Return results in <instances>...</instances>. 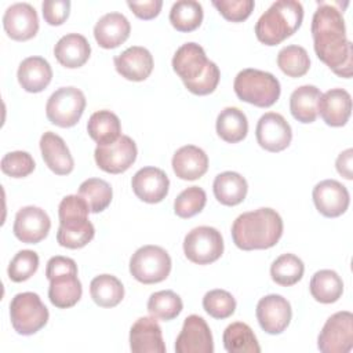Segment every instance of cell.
<instances>
[{
  "label": "cell",
  "mask_w": 353,
  "mask_h": 353,
  "mask_svg": "<svg viewBox=\"0 0 353 353\" xmlns=\"http://www.w3.org/2000/svg\"><path fill=\"white\" fill-rule=\"evenodd\" d=\"M312 37L314 52L335 74L350 79L353 50L346 37L345 19L334 4L321 3L313 14Z\"/></svg>",
  "instance_id": "cell-1"
},
{
  "label": "cell",
  "mask_w": 353,
  "mask_h": 353,
  "mask_svg": "<svg viewBox=\"0 0 353 353\" xmlns=\"http://www.w3.org/2000/svg\"><path fill=\"white\" fill-rule=\"evenodd\" d=\"M283 234L280 214L268 207L243 212L232 225V239L244 251L268 250L277 244Z\"/></svg>",
  "instance_id": "cell-2"
},
{
  "label": "cell",
  "mask_w": 353,
  "mask_h": 353,
  "mask_svg": "<svg viewBox=\"0 0 353 353\" xmlns=\"http://www.w3.org/2000/svg\"><path fill=\"white\" fill-rule=\"evenodd\" d=\"M172 69L181 77L188 91L194 95H208L215 91L221 72L210 61L204 48L193 41L182 44L172 57Z\"/></svg>",
  "instance_id": "cell-3"
},
{
  "label": "cell",
  "mask_w": 353,
  "mask_h": 353,
  "mask_svg": "<svg viewBox=\"0 0 353 353\" xmlns=\"http://www.w3.org/2000/svg\"><path fill=\"white\" fill-rule=\"evenodd\" d=\"M90 208L79 194L65 196L58 207L59 228L57 241L70 250L83 248L95 236L94 225L88 221Z\"/></svg>",
  "instance_id": "cell-4"
},
{
  "label": "cell",
  "mask_w": 353,
  "mask_h": 353,
  "mask_svg": "<svg viewBox=\"0 0 353 353\" xmlns=\"http://www.w3.org/2000/svg\"><path fill=\"white\" fill-rule=\"evenodd\" d=\"M302 19L303 7L299 1H274L255 25L256 39L265 46H277L299 29Z\"/></svg>",
  "instance_id": "cell-5"
},
{
  "label": "cell",
  "mask_w": 353,
  "mask_h": 353,
  "mask_svg": "<svg viewBox=\"0 0 353 353\" xmlns=\"http://www.w3.org/2000/svg\"><path fill=\"white\" fill-rule=\"evenodd\" d=\"M46 277L50 280V302L59 309L74 306L83 294L77 277V265L72 258L57 255L50 258L46 268Z\"/></svg>",
  "instance_id": "cell-6"
},
{
  "label": "cell",
  "mask_w": 353,
  "mask_h": 353,
  "mask_svg": "<svg viewBox=\"0 0 353 353\" xmlns=\"http://www.w3.org/2000/svg\"><path fill=\"white\" fill-rule=\"evenodd\" d=\"M233 88L239 99L258 108L274 105L281 92L280 81L272 73L251 68L237 73Z\"/></svg>",
  "instance_id": "cell-7"
},
{
  "label": "cell",
  "mask_w": 353,
  "mask_h": 353,
  "mask_svg": "<svg viewBox=\"0 0 353 353\" xmlns=\"http://www.w3.org/2000/svg\"><path fill=\"white\" fill-rule=\"evenodd\" d=\"M48 309L34 292H19L10 302V320L19 335H33L48 321Z\"/></svg>",
  "instance_id": "cell-8"
},
{
  "label": "cell",
  "mask_w": 353,
  "mask_h": 353,
  "mask_svg": "<svg viewBox=\"0 0 353 353\" xmlns=\"http://www.w3.org/2000/svg\"><path fill=\"white\" fill-rule=\"evenodd\" d=\"M171 256L159 245L139 247L130 259L131 276L143 284L165 280L171 272Z\"/></svg>",
  "instance_id": "cell-9"
},
{
  "label": "cell",
  "mask_w": 353,
  "mask_h": 353,
  "mask_svg": "<svg viewBox=\"0 0 353 353\" xmlns=\"http://www.w3.org/2000/svg\"><path fill=\"white\" fill-rule=\"evenodd\" d=\"M85 109V97L76 87H61L54 91L46 105L47 119L62 128L77 124Z\"/></svg>",
  "instance_id": "cell-10"
},
{
  "label": "cell",
  "mask_w": 353,
  "mask_h": 353,
  "mask_svg": "<svg viewBox=\"0 0 353 353\" xmlns=\"http://www.w3.org/2000/svg\"><path fill=\"white\" fill-rule=\"evenodd\" d=\"M186 258L197 265L215 262L223 254V239L219 230L211 226H197L192 229L183 240Z\"/></svg>",
  "instance_id": "cell-11"
},
{
  "label": "cell",
  "mask_w": 353,
  "mask_h": 353,
  "mask_svg": "<svg viewBox=\"0 0 353 353\" xmlns=\"http://www.w3.org/2000/svg\"><path fill=\"white\" fill-rule=\"evenodd\" d=\"M317 347L323 353H347L353 347V314L347 310L336 312L324 323Z\"/></svg>",
  "instance_id": "cell-12"
},
{
  "label": "cell",
  "mask_w": 353,
  "mask_h": 353,
  "mask_svg": "<svg viewBox=\"0 0 353 353\" xmlns=\"http://www.w3.org/2000/svg\"><path fill=\"white\" fill-rule=\"evenodd\" d=\"M137 143L128 135H120L114 142L98 145L94 152L97 165L109 174L127 171L137 160Z\"/></svg>",
  "instance_id": "cell-13"
},
{
  "label": "cell",
  "mask_w": 353,
  "mask_h": 353,
  "mask_svg": "<svg viewBox=\"0 0 353 353\" xmlns=\"http://www.w3.org/2000/svg\"><path fill=\"white\" fill-rule=\"evenodd\" d=\"M255 137L262 149L276 153L288 148L292 139V130L280 113L268 112L259 117Z\"/></svg>",
  "instance_id": "cell-14"
},
{
  "label": "cell",
  "mask_w": 353,
  "mask_h": 353,
  "mask_svg": "<svg viewBox=\"0 0 353 353\" xmlns=\"http://www.w3.org/2000/svg\"><path fill=\"white\" fill-rule=\"evenodd\" d=\"M255 314L261 328L265 332L277 335L288 327L292 317V309L284 296L270 294L259 299Z\"/></svg>",
  "instance_id": "cell-15"
},
{
  "label": "cell",
  "mask_w": 353,
  "mask_h": 353,
  "mask_svg": "<svg viewBox=\"0 0 353 353\" xmlns=\"http://www.w3.org/2000/svg\"><path fill=\"white\" fill-rule=\"evenodd\" d=\"M176 353H212V334L205 320L197 314L185 319L182 330L175 341Z\"/></svg>",
  "instance_id": "cell-16"
},
{
  "label": "cell",
  "mask_w": 353,
  "mask_h": 353,
  "mask_svg": "<svg viewBox=\"0 0 353 353\" xmlns=\"http://www.w3.org/2000/svg\"><path fill=\"white\" fill-rule=\"evenodd\" d=\"M50 228L51 221L44 210L34 205H26L17 212L12 232L19 241L36 244L47 237Z\"/></svg>",
  "instance_id": "cell-17"
},
{
  "label": "cell",
  "mask_w": 353,
  "mask_h": 353,
  "mask_svg": "<svg viewBox=\"0 0 353 353\" xmlns=\"http://www.w3.org/2000/svg\"><path fill=\"white\" fill-rule=\"evenodd\" d=\"M312 197L317 211L327 218L341 216L350 203L349 190L335 179H324L319 182L313 188Z\"/></svg>",
  "instance_id": "cell-18"
},
{
  "label": "cell",
  "mask_w": 353,
  "mask_h": 353,
  "mask_svg": "<svg viewBox=\"0 0 353 353\" xmlns=\"http://www.w3.org/2000/svg\"><path fill=\"white\" fill-rule=\"evenodd\" d=\"M3 28L12 40H30L39 30V17L34 7L29 3L11 4L3 15Z\"/></svg>",
  "instance_id": "cell-19"
},
{
  "label": "cell",
  "mask_w": 353,
  "mask_h": 353,
  "mask_svg": "<svg viewBox=\"0 0 353 353\" xmlns=\"http://www.w3.org/2000/svg\"><path fill=\"white\" fill-rule=\"evenodd\" d=\"M131 186L139 200L154 204L160 203L168 194L170 179L161 168L143 167L134 174Z\"/></svg>",
  "instance_id": "cell-20"
},
{
  "label": "cell",
  "mask_w": 353,
  "mask_h": 353,
  "mask_svg": "<svg viewBox=\"0 0 353 353\" xmlns=\"http://www.w3.org/2000/svg\"><path fill=\"white\" fill-rule=\"evenodd\" d=\"M114 68L119 74L131 81L146 80L153 70V57L150 51L141 46H132L114 57Z\"/></svg>",
  "instance_id": "cell-21"
},
{
  "label": "cell",
  "mask_w": 353,
  "mask_h": 353,
  "mask_svg": "<svg viewBox=\"0 0 353 353\" xmlns=\"http://www.w3.org/2000/svg\"><path fill=\"white\" fill-rule=\"evenodd\" d=\"M130 349L134 353H164L161 327L154 317H139L130 330Z\"/></svg>",
  "instance_id": "cell-22"
},
{
  "label": "cell",
  "mask_w": 353,
  "mask_h": 353,
  "mask_svg": "<svg viewBox=\"0 0 353 353\" xmlns=\"http://www.w3.org/2000/svg\"><path fill=\"white\" fill-rule=\"evenodd\" d=\"M352 113L350 94L343 88H331L321 94L319 101V114L327 125L342 127Z\"/></svg>",
  "instance_id": "cell-23"
},
{
  "label": "cell",
  "mask_w": 353,
  "mask_h": 353,
  "mask_svg": "<svg viewBox=\"0 0 353 353\" xmlns=\"http://www.w3.org/2000/svg\"><path fill=\"white\" fill-rule=\"evenodd\" d=\"M40 150L47 167L57 175H68L74 168L73 157L65 141L55 132L47 131L40 138Z\"/></svg>",
  "instance_id": "cell-24"
},
{
  "label": "cell",
  "mask_w": 353,
  "mask_h": 353,
  "mask_svg": "<svg viewBox=\"0 0 353 353\" xmlns=\"http://www.w3.org/2000/svg\"><path fill=\"white\" fill-rule=\"evenodd\" d=\"M131 32L128 19L120 12H108L94 26V37L99 47L110 50L123 44Z\"/></svg>",
  "instance_id": "cell-25"
},
{
  "label": "cell",
  "mask_w": 353,
  "mask_h": 353,
  "mask_svg": "<svg viewBox=\"0 0 353 353\" xmlns=\"http://www.w3.org/2000/svg\"><path fill=\"white\" fill-rule=\"evenodd\" d=\"M172 170L183 181L199 179L208 170V156L199 146L185 145L174 153Z\"/></svg>",
  "instance_id": "cell-26"
},
{
  "label": "cell",
  "mask_w": 353,
  "mask_h": 353,
  "mask_svg": "<svg viewBox=\"0 0 353 353\" xmlns=\"http://www.w3.org/2000/svg\"><path fill=\"white\" fill-rule=\"evenodd\" d=\"M90 54V43L83 34L79 33H68L62 36L54 47V55L57 61L68 69L83 66L88 61Z\"/></svg>",
  "instance_id": "cell-27"
},
{
  "label": "cell",
  "mask_w": 353,
  "mask_h": 353,
  "mask_svg": "<svg viewBox=\"0 0 353 353\" xmlns=\"http://www.w3.org/2000/svg\"><path fill=\"white\" fill-rule=\"evenodd\" d=\"M21 87L28 92H41L52 79V69L43 57L25 58L17 72Z\"/></svg>",
  "instance_id": "cell-28"
},
{
  "label": "cell",
  "mask_w": 353,
  "mask_h": 353,
  "mask_svg": "<svg viewBox=\"0 0 353 353\" xmlns=\"http://www.w3.org/2000/svg\"><path fill=\"white\" fill-rule=\"evenodd\" d=\"M215 199L223 205L240 204L248 192V185L244 176L234 171H225L215 176L212 183Z\"/></svg>",
  "instance_id": "cell-29"
},
{
  "label": "cell",
  "mask_w": 353,
  "mask_h": 353,
  "mask_svg": "<svg viewBox=\"0 0 353 353\" xmlns=\"http://www.w3.org/2000/svg\"><path fill=\"white\" fill-rule=\"evenodd\" d=\"M321 92L316 85H301L290 97V110L295 120L309 124L317 119Z\"/></svg>",
  "instance_id": "cell-30"
},
{
  "label": "cell",
  "mask_w": 353,
  "mask_h": 353,
  "mask_svg": "<svg viewBox=\"0 0 353 353\" xmlns=\"http://www.w3.org/2000/svg\"><path fill=\"white\" fill-rule=\"evenodd\" d=\"M216 132L225 142L237 143L247 137L248 120L243 110L234 106L225 108L216 117Z\"/></svg>",
  "instance_id": "cell-31"
},
{
  "label": "cell",
  "mask_w": 353,
  "mask_h": 353,
  "mask_svg": "<svg viewBox=\"0 0 353 353\" xmlns=\"http://www.w3.org/2000/svg\"><path fill=\"white\" fill-rule=\"evenodd\" d=\"M312 296L320 303H334L343 292V281L341 276L331 269H323L312 276L310 284Z\"/></svg>",
  "instance_id": "cell-32"
},
{
  "label": "cell",
  "mask_w": 353,
  "mask_h": 353,
  "mask_svg": "<svg viewBox=\"0 0 353 353\" xmlns=\"http://www.w3.org/2000/svg\"><path fill=\"white\" fill-rule=\"evenodd\" d=\"M87 132L98 145L112 143L120 137V119L110 110H98L90 116Z\"/></svg>",
  "instance_id": "cell-33"
},
{
  "label": "cell",
  "mask_w": 353,
  "mask_h": 353,
  "mask_svg": "<svg viewBox=\"0 0 353 353\" xmlns=\"http://www.w3.org/2000/svg\"><path fill=\"white\" fill-rule=\"evenodd\" d=\"M90 294L98 306L114 307L124 298V287L116 276L99 274L91 280Z\"/></svg>",
  "instance_id": "cell-34"
},
{
  "label": "cell",
  "mask_w": 353,
  "mask_h": 353,
  "mask_svg": "<svg viewBox=\"0 0 353 353\" xmlns=\"http://www.w3.org/2000/svg\"><path fill=\"white\" fill-rule=\"evenodd\" d=\"M223 346L229 353H259L261 346L251 327L245 323L236 321L229 324L223 331Z\"/></svg>",
  "instance_id": "cell-35"
},
{
  "label": "cell",
  "mask_w": 353,
  "mask_h": 353,
  "mask_svg": "<svg viewBox=\"0 0 353 353\" xmlns=\"http://www.w3.org/2000/svg\"><path fill=\"white\" fill-rule=\"evenodd\" d=\"M170 22L178 32H192L203 22V7L194 0H179L172 4Z\"/></svg>",
  "instance_id": "cell-36"
},
{
  "label": "cell",
  "mask_w": 353,
  "mask_h": 353,
  "mask_svg": "<svg viewBox=\"0 0 353 353\" xmlns=\"http://www.w3.org/2000/svg\"><path fill=\"white\" fill-rule=\"evenodd\" d=\"M79 196L87 203L90 212L98 214L108 208L112 201V186L101 178H88L79 186Z\"/></svg>",
  "instance_id": "cell-37"
},
{
  "label": "cell",
  "mask_w": 353,
  "mask_h": 353,
  "mask_svg": "<svg viewBox=\"0 0 353 353\" xmlns=\"http://www.w3.org/2000/svg\"><path fill=\"white\" fill-rule=\"evenodd\" d=\"M305 272V265L301 258L294 254H283L276 258L270 266L272 280L283 287L296 284Z\"/></svg>",
  "instance_id": "cell-38"
},
{
  "label": "cell",
  "mask_w": 353,
  "mask_h": 353,
  "mask_svg": "<svg viewBox=\"0 0 353 353\" xmlns=\"http://www.w3.org/2000/svg\"><path fill=\"white\" fill-rule=\"evenodd\" d=\"M182 309L183 303L181 296L171 290L153 292L148 301V312L150 316L164 321L175 319L182 312Z\"/></svg>",
  "instance_id": "cell-39"
},
{
  "label": "cell",
  "mask_w": 353,
  "mask_h": 353,
  "mask_svg": "<svg viewBox=\"0 0 353 353\" xmlns=\"http://www.w3.org/2000/svg\"><path fill=\"white\" fill-rule=\"evenodd\" d=\"M277 66L290 77H302L310 68V58L303 47L291 44L279 51Z\"/></svg>",
  "instance_id": "cell-40"
},
{
  "label": "cell",
  "mask_w": 353,
  "mask_h": 353,
  "mask_svg": "<svg viewBox=\"0 0 353 353\" xmlns=\"http://www.w3.org/2000/svg\"><path fill=\"white\" fill-rule=\"evenodd\" d=\"M207 203L204 189L199 186H189L182 190L174 201V212L179 218H190L201 212Z\"/></svg>",
  "instance_id": "cell-41"
},
{
  "label": "cell",
  "mask_w": 353,
  "mask_h": 353,
  "mask_svg": "<svg viewBox=\"0 0 353 353\" xmlns=\"http://www.w3.org/2000/svg\"><path fill=\"white\" fill-rule=\"evenodd\" d=\"M204 310L214 319H228L236 310V299L225 290H211L203 298Z\"/></svg>",
  "instance_id": "cell-42"
},
{
  "label": "cell",
  "mask_w": 353,
  "mask_h": 353,
  "mask_svg": "<svg viewBox=\"0 0 353 353\" xmlns=\"http://www.w3.org/2000/svg\"><path fill=\"white\" fill-rule=\"evenodd\" d=\"M39 268V255L32 250H22L11 259L7 273L11 281L22 283L30 279Z\"/></svg>",
  "instance_id": "cell-43"
},
{
  "label": "cell",
  "mask_w": 353,
  "mask_h": 353,
  "mask_svg": "<svg viewBox=\"0 0 353 353\" xmlns=\"http://www.w3.org/2000/svg\"><path fill=\"white\" fill-rule=\"evenodd\" d=\"M0 167L1 171L8 176L25 178L33 172L36 164L28 152L15 150L3 156Z\"/></svg>",
  "instance_id": "cell-44"
},
{
  "label": "cell",
  "mask_w": 353,
  "mask_h": 353,
  "mask_svg": "<svg viewBox=\"0 0 353 353\" xmlns=\"http://www.w3.org/2000/svg\"><path fill=\"white\" fill-rule=\"evenodd\" d=\"M212 6L225 19L243 22L251 15L255 3L254 0H214Z\"/></svg>",
  "instance_id": "cell-45"
},
{
  "label": "cell",
  "mask_w": 353,
  "mask_h": 353,
  "mask_svg": "<svg viewBox=\"0 0 353 353\" xmlns=\"http://www.w3.org/2000/svg\"><path fill=\"white\" fill-rule=\"evenodd\" d=\"M43 18L48 25L59 26L62 25L70 12L69 0H46L41 4Z\"/></svg>",
  "instance_id": "cell-46"
},
{
  "label": "cell",
  "mask_w": 353,
  "mask_h": 353,
  "mask_svg": "<svg viewBox=\"0 0 353 353\" xmlns=\"http://www.w3.org/2000/svg\"><path fill=\"white\" fill-rule=\"evenodd\" d=\"M131 11L141 19H152L159 15L163 7L161 0H148V1H127Z\"/></svg>",
  "instance_id": "cell-47"
},
{
  "label": "cell",
  "mask_w": 353,
  "mask_h": 353,
  "mask_svg": "<svg viewBox=\"0 0 353 353\" xmlns=\"http://www.w3.org/2000/svg\"><path fill=\"white\" fill-rule=\"evenodd\" d=\"M352 161H353V149H346L339 156L336 157L335 167L336 171L345 178V179H352L353 178V171H352Z\"/></svg>",
  "instance_id": "cell-48"
}]
</instances>
